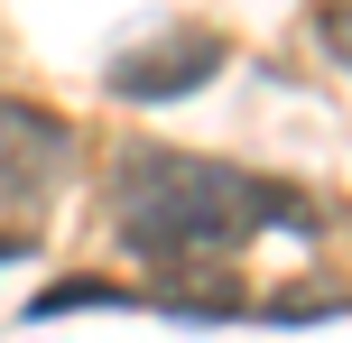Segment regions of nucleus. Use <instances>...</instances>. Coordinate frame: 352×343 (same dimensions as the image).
<instances>
[{
	"label": "nucleus",
	"mask_w": 352,
	"mask_h": 343,
	"mask_svg": "<svg viewBox=\"0 0 352 343\" xmlns=\"http://www.w3.org/2000/svg\"><path fill=\"white\" fill-rule=\"evenodd\" d=\"M111 223L148 260V278H167V269H232L260 232H316V204L223 158L121 148L111 158Z\"/></svg>",
	"instance_id": "obj_1"
},
{
	"label": "nucleus",
	"mask_w": 352,
	"mask_h": 343,
	"mask_svg": "<svg viewBox=\"0 0 352 343\" xmlns=\"http://www.w3.org/2000/svg\"><path fill=\"white\" fill-rule=\"evenodd\" d=\"M65 177H74V130L56 111L0 93V241L37 232L56 214V195H65Z\"/></svg>",
	"instance_id": "obj_2"
},
{
	"label": "nucleus",
	"mask_w": 352,
	"mask_h": 343,
	"mask_svg": "<svg viewBox=\"0 0 352 343\" xmlns=\"http://www.w3.org/2000/svg\"><path fill=\"white\" fill-rule=\"evenodd\" d=\"M213 74H223V37L167 28V37H148V47H130L121 65H111V93H121V102H186Z\"/></svg>",
	"instance_id": "obj_3"
},
{
	"label": "nucleus",
	"mask_w": 352,
	"mask_h": 343,
	"mask_svg": "<svg viewBox=\"0 0 352 343\" xmlns=\"http://www.w3.org/2000/svg\"><path fill=\"white\" fill-rule=\"evenodd\" d=\"M65 307H121V288H102V278H74V288H47L28 316H65Z\"/></svg>",
	"instance_id": "obj_4"
},
{
	"label": "nucleus",
	"mask_w": 352,
	"mask_h": 343,
	"mask_svg": "<svg viewBox=\"0 0 352 343\" xmlns=\"http://www.w3.org/2000/svg\"><path fill=\"white\" fill-rule=\"evenodd\" d=\"M324 47L352 65V0H324Z\"/></svg>",
	"instance_id": "obj_5"
}]
</instances>
